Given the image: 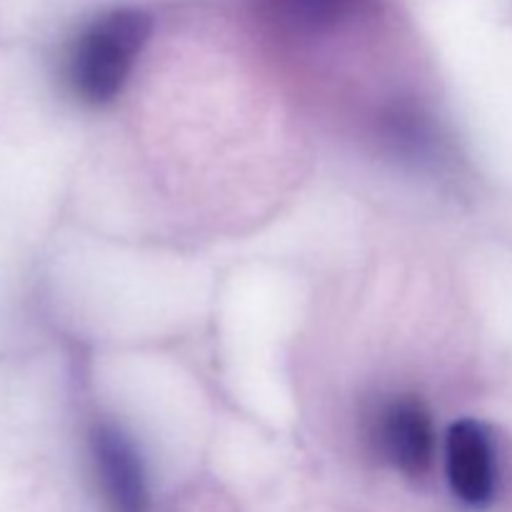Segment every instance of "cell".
<instances>
[{
	"label": "cell",
	"mask_w": 512,
	"mask_h": 512,
	"mask_svg": "<svg viewBox=\"0 0 512 512\" xmlns=\"http://www.w3.org/2000/svg\"><path fill=\"white\" fill-rule=\"evenodd\" d=\"M445 465L453 493L465 505L483 508L495 498V450L488 428L478 420H460L448 430Z\"/></svg>",
	"instance_id": "277c9868"
},
{
	"label": "cell",
	"mask_w": 512,
	"mask_h": 512,
	"mask_svg": "<svg viewBox=\"0 0 512 512\" xmlns=\"http://www.w3.org/2000/svg\"><path fill=\"white\" fill-rule=\"evenodd\" d=\"M153 20L138 8L100 13L80 28L65 55V80L75 98L105 105L118 98L143 53Z\"/></svg>",
	"instance_id": "6da1fadb"
},
{
	"label": "cell",
	"mask_w": 512,
	"mask_h": 512,
	"mask_svg": "<svg viewBox=\"0 0 512 512\" xmlns=\"http://www.w3.org/2000/svg\"><path fill=\"white\" fill-rule=\"evenodd\" d=\"M90 455L110 512H150L143 463L123 430L110 423L95 425L90 433Z\"/></svg>",
	"instance_id": "3957f363"
},
{
	"label": "cell",
	"mask_w": 512,
	"mask_h": 512,
	"mask_svg": "<svg viewBox=\"0 0 512 512\" xmlns=\"http://www.w3.org/2000/svg\"><path fill=\"white\" fill-rule=\"evenodd\" d=\"M373 440L380 455L410 478L425 475L433 465V418L418 398L388 400L375 413Z\"/></svg>",
	"instance_id": "7a4b0ae2"
},
{
	"label": "cell",
	"mask_w": 512,
	"mask_h": 512,
	"mask_svg": "<svg viewBox=\"0 0 512 512\" xmlns=\"http://www.w3.org/2000/svg\"><path fill=\"white\" fill-rule=\"evenodd\" d=\"M363 0H268L275 18L298 33H320L348 18Z\"/></svg>",
	"instance_id": "5b68a950"
}]
</instances>
